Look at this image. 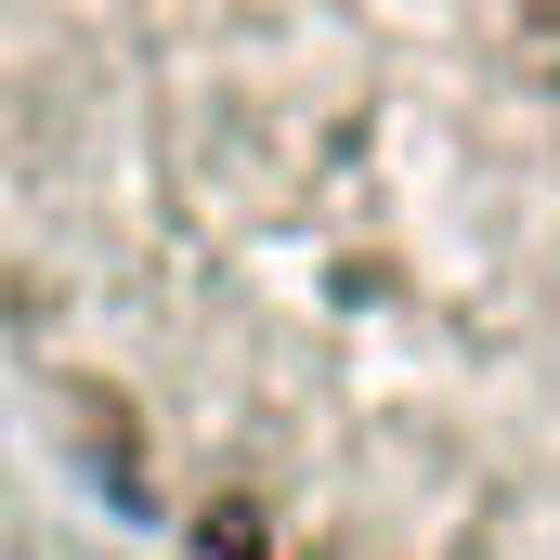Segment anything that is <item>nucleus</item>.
<instances>
[{
    "label": "nucleus",
    "instance_id": "f257e3e1",
    "mask_svg": "<svg viewBox=\"0 0 560 560\" xmlns=\"http://www.w3.org/2000/svg\"><path fill=\"white\" fill-rule=\"evenodd\" d=\"M235 196L287 352L560 495V0H235Z\"/></svg>",
    "mask_w": 560,
    "mask_h": 560
}]
</instances>
